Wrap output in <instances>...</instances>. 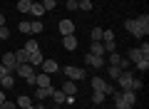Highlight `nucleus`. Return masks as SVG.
I'll list each match as a JSON object with an SVG mask.
<instances>
[{
    "mask_svg": "<svg viewBox=\"0 0 149 109\" xmlns=\"http://www.w3.org/2000/svg\"><path fill=\"white\" fill-rule=\"evenodd\" d=\"M50 84H52V77H50V74H35V87H50Z\"/></svg>",
    "mask_w": 149,
    "mask_h": 109,
    "instance_id": "12",
    "label": "nucleus"
},
{
    "mask_svg": "<svg viewBox=\"0 0 149 109\" xmlns=\"http://www.w3.org/2000/svg\"><path fill=\"white\" fill-rule=\"evenodd\" d=\"M92 89H95V92H104V94H114L117 92V89L112 87V84H107L102 77H92Z\"/></svg>",
    "mask_w": 149,
    "mask_h": 109,
    "instance_id": "2",
    "label": "nucleus"
},
{
    "mask_svg": "<svg viewBox=\"0 0 149 109\" xmlns=\"http://www.w3.org/2000/svg\"><path fill=\"white\" fill-rule=\"evenodd\" d=\"M104 97H107L104 92H95V94H92V104H102V102H104Z\"/></svg>",
    "mask_w": 149,
    "mask_h": 109,
    "instance_id": "34",
    "label": "nucleus"
},
{
    "mask_svg": "<svg viewBox=\"0 0 149 109\" xmlns=\"http://www.w3.org/2000/svg\"><path fill=\"white\" fill-rule=\"evenodd\" d=\"M62 92L67 94V97H74V94H77V84H74L72 79H65L62 82Z\"/></svg>",
    "mask_w": 149,
    "mask_h": 109,
    "instance_id": "14",
    "label": "nucleus"
},
{
    "mask_svg": "<svg viewBox=\"0 0 149 109\" xmlns=\"http://www.w3.org/2000/svg\"><path fill=\"white\" fill-rule=\"evenodd\" d=\"M8 37H10V30L3 25V27H0V40H8Z\"/></svg>",
    "mask_w": 149,
    "mask_h": 109,
    "instance_id": "38",
    "label": "nucleus"
},
{
    "mask_svg": "<svg viewBox=\"0 0 149 109\" xmlns=\"http://www.w3.org/2000/svg\"><path fill=\"white\" fill-rule=\"evenodd\" d=\"M107 74H109V79H117L119 74H122V69H119L117 65H109V67H107Z\"/></svg>",
    "mask_w": 149,
    "mask_h": 109,
    "instance_id": "24",
    "label": "nucleus"
},
{
    "mask_svg": "<svg viewBox=\"0 0 149 109\" xmlns=\"http://www.w3.org/2000/svg\"><path fill=\"white\" fill-rule=\"evenodd\" d=\"M142 57H144V55H142V52H139V47H132V50L127 52V60H129V62H132V65L137 62V60H142Z\"/></svg>",
    "mask_w": 149,
    "mask_h": 109,
    "instance_id": "20",
    "label": "nucleus"
},
{
    "mask_svg": "<svg viewBox=\"0 0 149 109\" xmlns=\"http://www.w3.org/2000/svg\"><path fill=\"white\" fill-rule=\"evenodd\" d=\"M40 5H42L45 10H55V8H57V0H42Z\"/></svg>",
    "mask_w": 149,
    "mask_h": 109,
    "instance_id": "35",
    "label": "nucleus"
},
{
    "mask_svg": "<svg viewBox=\"0 0 149 109\" xmlns=\"http://www.w3.org/2000/svg\"><path fill=\"white\" fill-rule=\"evenodd\" d=\"M3 102H5V92H0V104H3Z\"/></svg>",
    "mask_w": 149,
    "mask_h": 109,
    "instance_id": "45",
    "label": "nucleus"
},
{
    "mask_svg": "<svg viewBox=\"0 0 149 109\" xmlns=\"http://www.w3.org/2000/svg\"><path fill=\"white\" fill-rule=\"evenodd\" d=\"M65 97H67V94H65L62 89H60V92H57V89H55V94H52V99H55V104H65Z\"/></svg>",
    "mask_w": 149,
    "mask_h": 109,
    "instance_id": "32",
    "label": "nucleus"
},
{
    "mask_svg": "<svg viewBox=\"0 0 149 109\" xmlns=\"http://www.w3.org/2000/svg\"><path fill=\"white\" fill-rule=\"evenodd\" d=\"M0 109H17V104H15V102H8V99H5V102L0 104Z\"/></svg>",
    "mask_w": 149,
    "mask_h": 109,
    "instance_id": "37",
    "label": "nucleus"
},
{
    "mask_svg": "<svg viewBox=\"0 0 149 109\" xmlns=\"http://www.w3.org/2000/svg\"><path fill=\"white\" fill-rule=\"evenodd\" d=\"M13 55H15L17 65H25V62H27V57H30V52H27L25 47H22V50H17V52H13Z\"/></svg>",
    "mask_w": 149,
    "mask_h": 109,
    "instance_id": "19",
    "label": "nucleus"
},
{
    "mask_svg": "<svg viewBox=\"0 0 149 109\" xmlns=\"http://www.w3.org/2000/svg\"><path fill=\"white\" fill-rule=\"evenodd\" d=\"M30 8H32V0H20V3H17V10L25 12V15L30 12Z\"/></svg>",
    "mask_w": 149,
    "mask_h": 109,
    "instance_id": "25",
    "label": "nucleus"
},
{
    "mask_svg": "<svg viewBox=\"0 0 149 109\" xmlns=\"http://www.w3.org/2000/svg\"><path fill=\"white\" fill-rule=\"evenodd\" d=\"M90 55L104 57V55H107V52H104V45H102V42H92V45H90Z\"/></svg>",
    "mask_w": 149,
    "mask_h": 109,
    "instance_id": "17",
    "label": "nucleus"
},
{
    "mask_svg": "<svg viewBox=\"0 0 149 109\" xmlns=\"http://www.w3.org/2000/svg\"><path fill=\"white\" fill-rule=\"evenodd\" d=\"M112 97H114V107H117V109H134V107H129V104L124 102L122 97H119V92H114Z\"/></svg>",
    "mask_w": 149,
    "mask_h": 109,
    "instance_id": "21",
    "label": "nucleus"
},
{
    "mask_svg": "<svg viewBox=\"0 0 149 109\" xmlns=\"http://www.w3.org/2000/svg\"><path fill=\"white\" fill-rule=\"evenodd\" d=\"M60 35H74V22L72 20H60Z\"/></svg>",
    "mask_w": 149,
    "mask_h": 109,
    "instance_id": "10",
    "label": "nucleus"
},
{
    "mask_svg": "<svg viewBox=\"0 0 149 109\" xmlns=\"http://www.w3.org/2000/svg\"><path fill=\"white\" fill-rule=\"evenodd\" d=\"M139 52L147 57V55H149V42H142V45H139Z\"/></svg>",
    "mask_w": 149,
    "mask_h": 109,
    "instance_id": "39",
    "label": "nucleus"
},
{
    "mask_svg": "<svg viewBox=\"0 0 149 109\" xmlns=\"http://www.w3.org/2000/svg\"><path fill=\"white\" fill-rule=\"evenodd\" d=\"M124 30H127L132 37H137V40H142V37H144V30L137 25V20H134V17H132V20H124Z\"/></svg>",
    "mask_w": 149,
    "mask_h": 109,
    "instance_id": "4",
    "label": "nucleus"
},
{
    "mask_svg": "<svg viewBox=\"0 0 149 109\" xmlns=\"http://www.w3.org/2000/svg\"><path fill=\"white\" fill-rule=\"evenodd\" d=\"M17 30H20L22 35H30V22H27V20H20V25H17Z\"/></svg>",
    "mask_w": 149,
    "mask_h": 109,
    "instance_id": "33",
    "label": "nucleus"
},
{
    "mask_svg": "<svg viewBox=\"0 0 149 109\" xmlns=\"http://www.w3.org/2000/svg\"><path fill=\"white\" fill-rule=\"evenodd\" d=\"M5 74H13V72H8V67H5V65H0V79L5 77Z\"/></svg>",
    "mask_w": 149,
    "mask_h": 109,
    "instance_id": "41",
    "label": "nucleus"
},
{
    "mask_svg": "<svg viewBox=\"0 0 149 109\" xmlns=\"http://www.w3.org/2000/svg\"><path fill=\"white\" fill-rule=\"evenodd\" d=\"M15 104H17V109H32V99L27 97V94H20Z\"/></svg>",
    "mask_w": 149,
    "mask_h": 109,
    "instance_id": "16",
    "label": "nucleus"
},
{
    "mask_svg": "<svg viewBox=\"0 0 149 109\" xmlns=\"http://www.w3.org/2000/svg\"><path fill=\"white\" fill-rule=\"evenodd\" d=\"M40 67H42L45 74H52V72H57V69H60V65L55 62V60H42V65H40Z\"/></svg>",
    "mask_w": 149,
    "mask_h": 109,
    "instance_id": "11",
    "label": "nucleus"
},
{
    "mask_svg": "<svg viewBox=\"0 0 149 109\" xmlns=\"http://www.w3.org/2000/svg\"><path fill=\"white\" fill-rule=\"evenodd\" d=\"M62 45H65V50H77V37L74 35H62Z\"/></svg>",
    "mask_w": 149,
    "mask_h": 109,
    "instance_id": "13",
    "label": "nucleus"
},
{
    "mask_svg": "<svg viewBox=\"0 0 149 109\" xmlns=\"http://www.w3.org/2000/svg\"><path fill=\"white\" fill-rule=\"evenodd\" d=\"M90 37H92V42H102V27H92Z\"/></svg>",
    "mask_w": 149,
    "mask_h": 109,
    "instance_id": "30",
    "label": "nucleus"
},
{
    "mask_svg": "<svg viewBox=\"0 0 149 109\" xmlns=\"http://www.w3.org/2000/svg\"><path fill=\"white\" fill-rule=\"evenodd\" d=\"M137 20V25L144 30V35H149V15H139V17H134Z\"/></svg>",
    "mask_w": 149,
    "mask_h": 109,
    "instance_id": "18",
    "label": "nucleus"
},
{
    "mask_svg": "<svg viewBox=\"0 0 149 109\" xmlns=\"http://www.w3.org/2000/svg\"><path fill=\"white\" fill-rule=\"evenodd\" d=\"M3 25H5V15H0V27H3Z\"/></svg>",
    "mask_w": 149,
    "mask_h": 109,
    "instance_id": "44",
    "label": "nucleus"
},
{
    "mask_svg": "<svg viewBox=\"0 0 149 109\" xmlns=\"http://www.w3.org/2000/svg\"><path fill=\"white\" fill-rule=\"evenodd\" d=\"M77 10L90 12V10H92V0H80V3H77Z\"/></svg>",
    "mask_w": 149,
    "mask_h": 109,
    "instance_id": "28",
    "label": "nucleus"
},
{
    "mask_svg": "<svg viewBox=\"0 0 149 109\" xmlns=\"http://www.w3.org/2000/svg\"><path fill=\"white\" fill-rule=\"evenodd\" d=\"M67 10H77V0H67Z\"/></svg>",
    "mask_w": 149,
    "mask_h": 109,
    "instance_id": "40",
    "label": "nucleus"
},
{
    "mask_svg": "<svg viewBox=\"0 0 149 109\" xmlns=\"http://www.w3.org/2000/svg\"><path fill=\"white\" fill-rule=\"evenodd\" d=\"M62 74H65V79H72V82H77V79H85V69H82V67H72V65H67Z\"/></svg>",
    "mask_w": 149,
    "mask_h": 109,
    "instance_id": "3",
    "label": "nucleus"
},
{
    "mask_svg": "<svg viewBox=\"0 0 149 109\" xmlns=\"http://www.w3.org/2000/svg\"><path fill=\"white\" fill-rule=\"evenodd\" d=\"M132 89H134V92H139V89H142V79L134 77V87H132Z\"/></svg>",
    "mask_w": 149,
    "mask_h": 109,
    "instance_id": "42",
    "label": "nucleus"
},
{
    "mask_svg": "<svg viewBox=\"0 0 149 109\" xmlns=\"http://www.w3.org/2000/svg\"><path fill=\"white\" fill-rule=\"evenodd\" d=\"M0 65H5L8 72H15V69H17V60H15V55H13V52H5V55H3V62H0Z\"/></svg>",
    "mask_w": 149,
    "mask_h": 109,
    "instance_id": "7",
    "label": "nucleus"
},
{
    "mask_svg": "<svg viewBox=\"0 0 149 109\" xmlns=\"http://www.w3.org/2000/svg\"><path fill=\"white\" fill-rule=\"evenodd\" d=\"M119 97H122L129 107H134V104H137V92H134V89H122V92H119Z\"/></svg>",
    "mask_w": 149,
    "mask_h": 109,
    "instance_id": "9",
    "label": "nucleus"
},
{
    "mask_svg": "<svg viewBox=\"0 0 149 109\" xmlns=\"http://www.w3.org/2000/svg\"><path fill=\"white\" fill-rule=\"evenodd\" d=\"M32 94H35L37 102H45V99H50L55 94V87H52V84H50V87H35V92H32Z\"/></svg>",
    "mask_w": 149,
    "mask_h": 109,
    "instance_id": "5",
    "label": "nucleus"
},
{
    "mask_svg": "<svg viewBox=\"0 0 149 109\" xmlns=\"http://www.w3.org/2000/svg\"><path fill=\"white\" fill-rule=\"evenodd\" d=\"M102 45H104L107 55H109V52H117V42H114V40H107V42H102Z\"/></svg>",
    "mask_w": 149,
    "mask_h": 109,
    "instance_id": "31",
    "label": "nucleus"
},
{
    "mask_svg": "<svg viewBox=\"0 0 149 109\" xmlns=\"http://www.w3.org/2000/svg\"><path fill=\"white\" fill-rule=\"evenodd\" d=\"M32 107H35V109H45V104H42V102H37V104H32Z\"/></svg>",
    "mask_w": 149,
    "mask_h": 109,
    "instance_id": "43",
    "label": "nucleus"
},
{
    "mask_svg": "<svg viewBox=\"0 0 149 109\" xmlns=\"http://www.w3.org/2000/svg\"><path fill=\"white\" fill-rule=\"evenodd\" d=\"M30 15H35V17H42V15H45V8L40 5V3H32V8H30Z\"/></svg>",
    "mask_w": 149,
    "mask_h": 109,
    "instance_id": "23",
    "label": "nucleus"
},
{
    "mask_svg": "<svg viewBox=\"0 0 149 109\" xmlns=\"http://www.w3.org/2000/svg\"><path fill=\"white\" fill-rule=\"evenodd\" d=\"M25 50H27V52H37V50H40V45H37L35 37H30V40L25 42Z\"/></svg>",
    "mask_w": 149,
    "mask_h": 109,
    "instance_id": "26",
    "label": "nucleus"
},
{
    "mask_svg": "<svg viewBox=\"0 0 149 109\" xmlns=\"http://www.w3.org/2000/svg\"><path fill=\"white\" fill-rule=\"evenodd\" d=\"M77 3H80V0H77Z\"/></svg>",
    "mask_w": 149,
    "mask_h": 109,
    "instance_id": "46",
    "label": "nucleus"
},
{
    "mask_svg": "<svg viewBox=\"0 0 149 109\" xmlns=\"http://www.w3.org/2000/svg\"><path fill=\"white\" fill-rule=\"evenodd\" d=\"M42 52L37 50V52H30V57H27V65H32V67H40V65H42Z\"/></svg>",
    "mask_w": 149,
    "mask_h": 109,
    "instance_id": "15",
    "label": "nucleus"
},
{
    "mask_svg": "<svg viewBox=\"0 0 149 109\" xmlns=\"http://www.w3.org/2000/svg\"><path fill=\"white\" fill-rule=\"evenodd\" d=\"M85 65H90V67H95V69H102V67H104V57H97V55H85Z\"/></svg>",
    "mask_w": 149,
    "mask_h": 109,
    "instance_id": "8",
    "label": "nucleus"
},
{
    "mask_svg": "<svg viewBox=\"0 0 149 109\" xmlns=\"http://www.w3.org/2000/svg\"><path fill=\"white\" fill-rule=\"evenodd\" d=\"M117 82H119V87H122V89H132V87H134V74L124 69V72L117 77Z\"/></svg>",
    "mask_w": 149,
    "mask_h": 109,
    "instance_id": "6",
    "label": "nucleus"
},
{
    "mask_svg": "<svg viewBox=\"0 0 149 109\" xmlns=\"http://www.w3.org/2000/svg\"><path fill=\"white\" fill-rule=\"evenodd\" d=\"M40 32H42V22H40V20L30 22V35H40Z\"/></svg>",
    "mask_w": 149,
    "mask_h": 109,
    "instance_id": "29",
    "label": "nucleus"
},
{
    "mask_svg": "<svg viewBox=\"0 0 149 109\" xmlns=\"http://www.w3.org/2000/svg\"><path fill=\"white\" fill-rule=\"evenodd\" d=\"M119 60H122V55H117V52H109V65H119Z\"/></svg>",
    "mask_w": 149,
    "mask_h": 109,
    "instance_id": "36",
    "label": "nucleus"
},
{
    "mask_svg": "<svg viewBox=\"0 0 149 109\" xmlns=\"http://www.w3.org/2000/svg\"><path fill=\"white\" fill-rule=\"evenodd\" d=\"M0 84H3V89H13L15 87V77L13 74H5V77L0 79Z\"/></svg>",
    "mask_w": 149,
    "mask_h": 109,
    "instance_id": "22",
    "label": "nucleus"
},
{
    "mask_svg": "<svg viewBox=\"0 0 149 109\" xmlns=\"http://www.w3.org/2000/svg\"><path fill=\"white\" fill-rule=\"evenodd\" d=\"M15 74H20L30 87H35V69H32V65H27V62H25V65H17Z\"/></svg>",
    "mask_w": 149,
    "mask_h": 109,
    "instance_id": "1",
    "label": "nucleus"
},
{
    "mask_svg": "<svg viewBox=\"0 0 149 109\" xmlns=\"http://www.w3.org/2000/svg\"><path fill=\"white\" fill-rule=\"evenodd\" d=\"M134 65H137V69H139V72H147V69H149V57H142V60H137Z\"/></svg>",
    "mask_w": 149,
    "mask_h": 109,
    "instance_id": "27",
    "label": "nucleus"
}]
</instances>
